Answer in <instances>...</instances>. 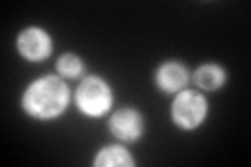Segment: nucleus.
Listing matches in <instances>:
<instances>
[{"instance_id": "nucleus-1", "label": "nucleus", "mask_w": 251, "mask_h": 167, "mask_svg": "<svg viewBox=\"0 0 251 167\" xmlns=\"http://www.w3.org/2000/svg\"><path fill=\"white\" fill-rule=\"evenodd\" d=\"M69 90L59 77H40L27 88L23 96V107L36 119H52L61 115L67 107Z\"/></svg>"}, {"instance_id": "nucleus-2", "label": "nucleus", "mask_w": 251, "mask_h": 167, "mask_svg": "<svg viewBox=\"0 0 251 167\" xmlns=\"http://www.w3.org/2000/svg\"><path fill=\"white\" fill-rule=\"evenodd\" d=\"M111 98H113V94H111L109 84L105 79L94 77V75L86 77L75 92L77 107H80L82 113L90 117H99L107 113V109L111 107Z\"/></svg>"}, {"instance_id": "nucleus-3", "label": "nucleus", "mask_w": 251, "mask_h": 167, "mask_svg": "<svg viewBox=\"0 0 251 167\" xmlns=\"http://www.w3.org/2000/svg\"><path fill=\"white\" fill-rule=\"evenodd\" d=\"M207 113V102L205 98L197 92L186 90L180 96H176L174 105H172V117L178 125H182L186 130H193L205 119Z\"/></svg>"}, {"instance_id": "nucleus-4", "label": "nucleus", "mask_w": 251, "mask_h": 167, "mask_svg": "<svg viewBox=\"0 0 251 167\" xmlns=\"http://www.w3.org/2000/svg\"><path fill=\"white\" fill-rule=\"evenodd\" d=\"M109 130L120 140H138L143 136V117L136 109H120L109 121Z\"/></svg>"}, {"instance_id": "nucleus-5", "label": "nucleus", "mask_w": 251, "mask_h": 167, "mask_svg": "<svg viewBox=\"0 0 251 167\" xmlns=\"http://www.w3.org/2000/svg\"><path fill=\"white\" fill-rule=\"evenodd\" d=\"M17 46L21 54L29 61H40L44 57H49L50 52V38L44 29L40 27H29L25 29L17 40Z\"/></svg>"}, {"instance_id": "nucleus-6", "label": "nucleus", "mask_w": 251, "mask_h": 167, "mask_svg": "<svg viewBox=\"0 0 251 167\" xmlns=\"http://www.w3.org/2000/svg\"><path fill=\"white\" fill-rule=\"evenodd\" d=\"M188 82V71L180 65V63L170 61L166 65H161L157 71V84L159 88H163L166 92H176L182 90Z\"/></svg>"}, {"instance_id": "nucleus-7", "label": "nucleus", "mask_w": 251, "mask_h": 167, "mask_svg": "<svg viewBox=\"0 0 251 167\" xmlns=\"http://www.w3.org/2000/svg\"><path fill=\"white\" fill-rule=\"evenodd\" d=\"M132 157L128 155V150L122 146H105L100 150V155L94 159V165L99 167H130Z\"/></svg>"}, {"instance_id": "nucleus-8", "label": "nucleus", "mask_w": 251, "mask_h": 167, "mask_svg": "<svg viewBox=\"0 0 251 167\" xmlns=\"http://www.w3.org/2000/svg\"><path fill=\"white\" fill-rule=\"evenodd\" d=\"M224 79H226L224 69L218 65H201L197 73H195V82L205 90H218L224 84Z\"/></svg>"}, {"instance_id": "nucleus-9", "label": "nucleus", "mask_w": 251, "mask_h": 167, "mask_svg": "<svg viewBox=\"0 0 251 167\" xmlns=\"http://www.w3.org/2000/svg\"><path fill=\"white\" fill-rule=\"evenodd\" d=\"M57 67H59L61 73L67 75V77H75V75L82 73V61L72 52L63 54V57L59 59V63H57Z\"/></svg>"}]
</instances>
